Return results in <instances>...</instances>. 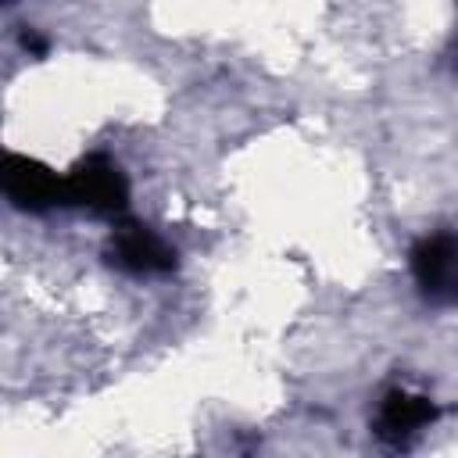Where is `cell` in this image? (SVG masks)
<instances>
[{
	"instance_id": "277c9868",
	"label": "cell",
	"mask_w": 458,
	"mask_h": 458,
	"mask_svg": "<svg viewBox=\"0 0 458 458\" xmlns=\"http://www.w3.org/2000/svg\"><path fill=\"white\" fill-rule=\"evenodd\" d=\"M411 276L429 301L437 304L454 301V236L451 233L422 236L411 247Z\"/></svg>"
},
{
	"instance_id": "6da1fadb",
	"label": "cell",
	"mask_w": 458,
	"mask_h": 458,
	"mask_svg": "<svg viewBox=\"0 0 458 458\" xmlns=\"http://www.w3.org/2000/svg\"><path fill=\"white\" fill-rule=\"evenodd\" d=\"M64 204H79L93 215L118 218L129 208V182L111 157L89 154L64 175Z\"/></svg>"
},
{
	"instance_id": "8992f818",
	"label": "cell",
	"mask_w": 458,
	"mask_h": 458,
	"mask_svg": "<svg viewBox=\"0 0 458 458\" xmlns=\"http://www.w3.org/2000/svg\"><path fill=\"white\" fill-rule=\"evenodd\" d=\"M21 47L32 50V54H43V50H47V43H43L36 32H21Z\"/></svg>"
},
{
	"instance_id": "7a4b0ae2",
	"label": "cell",
	"mask_w": 458,
	"mask_h": 458,
	"mask_svg": "<svg viewBox=\"0 0 458 458\" xmlns=\"http://www.w3.org/2000/svg\"><path fill=\"white\" fill-rule=\"evenodd\" d=\"M0 193L21 211H50L64 204V179L36 157L0 150Z\"/></svg>"
},
{
	"instance_id": "5b68a950",
	"label": "cell",
	"mask_w": 458,
	"mask_h": 458,
	"mask_svg": "<svg viewBox=\"0 0 458 458\" xmlns=\"http://www.w3.org/2000/svg\"><path fill=\"white\" fill-rule=\"evenodd\" d=\"M437 419V404L422 394H408V390H390L379 404L376 415V433L386 444H408L422 426H429Z\"/></svg>"
},
{
	"instance_id": "3957f363",
	"label": "cell",
	"mask_w": 458,
	"mask_h": 458,
	"mask_svg": "<svg viewBox=\"0 0 458 458\" xmlns=\"http://www.w3.org/2000/svg\"><path fill=\"white\" fill-rule=\"evenodd\" d=\"M107 258H111V265L136 272V276H157V272L175 268V250L154 229H147L140 222H118L114 225Z\"/></svg>"
}]
</instances>
